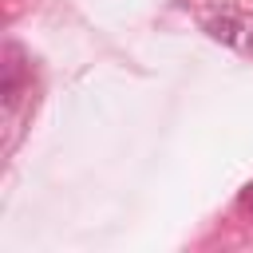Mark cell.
<instances>
[{"instance_id": "obj_1", "label": "cell", "mask_w": 253, "mask_h": 253, "mask_svg": "<svg viewBox=\"0 0 253 253\" xmlns=\"http://www.w3.org/2000/svg\"><path fill=\"white\" fill-rule=\"evenodd\" d=\"M0 95H4V107L12 111L16 103H20V95H24V67L16 63V51H12V59L4 63V83H0Z\"/></svg>"}, {"instance_id": "obj_2", "label": "cell", "mask_w": 253, "mask_h": 253, "mask_svg": "<svg viewBox=\"0 0 253 253\" xmlns=\"http://www.w3.org/2000/svg\"><path fill=\"white\" fill-rule=\"evenodd\" d=\"M206 32L213 36V40H221V43H241V20L237 16H217V20H210L206 24Z\"/></svg>"}, {"instance_id": "obj_3", "label": "cell", "mask_w": 253, "mask_h": 253, "mask_svg": "<svg viewBox=\"0 0 253 253\" xmlns=\"http://www.w3.org/2000/svg\"><path fill=\"white\" fill-rule=\"evenodd\" d=\"M237 206H241V210H253V182H249V186L241 190V198H237Z\"/></svg>"}]
</instances>
